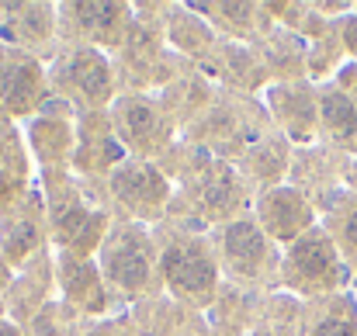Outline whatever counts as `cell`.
Listing matches in <instances>:
<instances>
[{
  "instance_id": "obj_6",
  "label": "cell",
  "mask_w": 357,
  "mask_h": 336,
  "mask_svg": "<svg viewBox=\"0 0 357 336\" xmlns=\"http://www.w3.org/2000/svg\"><path fill=\"white\" fill-rule=\"evenodd\" d=\"M38 94H42V73H38V66L31 59L7 56L0 63V98L10 108L24 112V108H31L38 101Z\"/></svg>"
},
{
  "instance_id": "obj_4",
  "label": "cell",
  "mask_w": 357,
  "mask_h": 336,
  "mask_svg": "<svg viewBox=\"0 0 357 336\" xmlns=\"http://www.w3.org/2000/svg\"><path fill=\"white\" fill-rule=\"evenodd\" d=\"M288 274L298 284H316L337 274V253L326 236H302L288 253Z\"/></svg>"
},
{
  "instance_id": "obj_7",
  "label": "cell",
  "mask_w": 357,
  "mask_h": 336,
  "mask_svg": "<svg viewBox=\"0 0 357 336\" xmlns=\"http://www.w3.org/2000/svg\"><path fill=\"white\" fill-rule=\"evenodd\" d=\"M260 219H264V225H267L278 239H291L302 225L309 222V212H305V201H302L295 191L278 188V191L264 194V201H260Z\"/></svg>"
},
{
  "instance_id": "obj_3",
  "label": "cell",
  "mask_w": 357,
  "mask_h": 336,
  "mask_svg": "<svg viewBox=\"0 0 357 336\" xmlns=\"http://www.w3.org/2000/svg\"><path fill=\"white\" fill-rule=\"evenodd\" d=\"M112 191L119 194L128 208H135L142 215V208H160L167 198V181L149 167V163H128L112 177ZM153 215V212H149Z\"/></svg>"
},
{
  "instance_id": "obj_9",
  "label": "cell",
  "mask_w": 357,
  "mask_h": 336,
  "mask_svg": "<svg viewBox=\"0 0 357 336\" xmlns=\"http://www.w3.org/2000/svg\"><path fill=\"white\" fill-rule=\"evenodd\" d=\"M323 118L333 128V135H340L344 142L357 146V105L344 94H326L323 98Z\"/></svg>"
},
{
  "instance_id": "obj_11",
  "label": "cell",
  "mask_w": 357,
  "mask_h": 336,
  "mask_svg": "<svg viewBox=\"0 0 357 336\" xmlns=\"http://www.w3.org/2000/svg\"><path fill=\"white\" fill-rule=\"evenodd\" d=\"M344 236H347V243L351 246H357V212L347 219V229H344Z\"/></svg>"
},
{
  "instance_id": "obj_1",
  "label": "cell",
  "mask_w": 357,
  "mask_h": 336,
  "mask_svg": "<svg viewBox=\"0 0 357 336\" xmlns=\"http://www.w3.org/2000/svg\"><path fill=\"white\" fill-rule=\"evenodd\" d=\"M149 267L153 264H149L146 236L135 225H119L108 236V246H105V270H108V277L119 288H125V291H139L149 281Z\"/></svg>"
},
{
  "instance_id": "obj_12",
  "label": "cell",
  "mask_w": 357,
  "mask_h": 336,
  "mask_svg": "<svg viewBox=\"0 0 357 336\" xmlns=\"http://www.w3.org/2000/svg\"><path fill=\"white\" fill-rule=\"evenodd\" d=\"M347 45L357 52V17H351V21H347Z\"/></svg>"
},
{
  "instance_id": "obj_10",
  "label": "cell",
  "mask_w": 357,
  "mask_h": 336,
  "mask_svg": "<svg viewBox=\"0 0 357 336\" xmlns=\"http://www.w3.org/2000/svg\"><path fill=\"white\" fill-rule=\"evenodd\" d=\"M312 336H357V323L351 312H330L316 330Z\"/></svg>"
},
{
  "instance_id": "obj_8",
  "label": "cell",
  "mask_w": 357,
  "mask_h": 336,
  "mask_svg": "<svg viewBox=\"0 0 357 336\" xmlns=\"http://www.w3.org/2000/svg\"><path fill=\"white\" fill-rule=\"evenodd\" d=\"M66 80L87 94L91 101H108L112 94V77H108V63L101 59V52L94 49H77L66 59Z\"/></svg>"
},
{
  "instance_id": "obj_13",
  "label": "cell",
  "mask_w": 357,
  "mask_h": 336,
  "mask_svg": "<svg viewBox=\"0 0 357 336\" xmlns=\"http://www.w3.org/2000/svg\"><path fill=\"white\" fill-rule=\"evenodd\" d=\"M105 336H112V333H105Z\"/></svg>"
},
{
  "instance_id": "obj_5",
  "label": "cell",
  "mask_w": 357,
  "mask_h": 336,
  "mask_svg": "<svg viewBox=\"0 0 357 336\" xmlns=\"http://www.w3.org/2000/svg\"><path fill=\"white\" fill-rule=\"evenodd\" d=\"M222 257L233 270L257 274L267 260V239L253 222H233L222 229Z\"/></svg>"
},
{
  "instance_id": "obj_2",
  "label": "cell",
  "mask_w": 357,
  "mask_h": 336,
  "mask_svg": "<svg viewBox=\"0 0 357 336\" xmlns=\"http://www.w3.org/2000/svg\"><path fill=\"white\" fill-rule=\"evenodd\" d=\"M163 274H167V284L177 295H188V298H205L212 291V284H215V264H212L208 250L198 246V243L167 246Z\"/></svg>"
}]
</instances>
